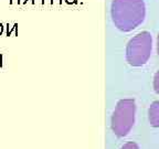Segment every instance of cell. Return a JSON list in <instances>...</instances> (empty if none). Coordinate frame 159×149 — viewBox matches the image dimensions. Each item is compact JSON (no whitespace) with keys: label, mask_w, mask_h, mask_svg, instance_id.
<instances>
[{"label":"cell","mask_w":159,"mask_h":149,"mask_svg":"<svg viewBox=\"0 0 159 149\" xmlns=\"http://www.w3.org/2000/svg\"><path fill=\"white\" fill-rule=\"evenodd\" d=\"M7 27H8V25H7ZM17 29H18V25H17V23H15V25H13V28L11 30H10L9 27H8L7 28V35H8V37H9V35H11V33H12L13 31L17 33ZM17 34H18V33H17Z\"/></svg>","instance_id":"cell-7"},{"label":"cell","mask_w":159,"mask_h":149,"mask_svg":"<svg viewBox=\"0 0 159 149\" xmlns=\"http://www.w3.org/2000/svg\"><path fill=\"white\" fill-rule=\"evenodd\" d=\"M148 119L152 127H159V101H155L148 109Z\"/></svg>","instance_id":"cell-4"},{"label":"cell","mask_w":159,"mask_h":149,"mask_svg":"<svg viewBox=\"0 0 159 149\" xmlns=\"http://www.w3.org/2000/svg\"><path fill=\"white\" fill-rule=\"evenodd\" d=\"M9 3H10V5H16V3H18V5H19L20 1H19V0H10Z\"/></svg>","instance_id":"cell-8"},{"label":"cell","mask_w":159,"mask_h":149,"mask_svg":"<svg viewBox=\"0 0 159 149\" xmlns=\"http://www.w3.org/2000/svg\"><path fill=\"white\" fill-rule=\"evenodd\" d=\"M111 12L115 27L129 32L144 22L146 7L144 0H113Z\"/></svg>","instance_id":"cell-1"},{"label":"cell","mask_w":159,"mask_h":149,"mask_svg":"<svg viewBox=\"0 0 159 149\" xmlns=\"http://www.w3.org/2000/svg\"><path fill=\"white\" fill-rule=\"evenodd\" d=\"M157 54H158V56H159V34H158V37H157Z\"/></svg>","instance_id":"cell-9"},{"label":"cell","mask_w":159,"mask_h":149,"mask_svg":"<svg viewBox=\"0 0 159 149\" xmlns=\"http://www.w3.org/2000/svg\"><path fill=\"white\" fill-rule=\"evenodd\" d=\"M136 104L134 99L126 98L117 103L112 116V129L118 137H124L130 132L135 123Z\"/></svg>","instance_id":"cell-3"},{"label":"cell","mask_w":159,"mask_h":149,"mask_svg":"<svg viewBox=\"0 0 159 149\" xmlns=\"http://www.w3.org/2000/svg\"><path fill=\"white\" fill-rule=\"evenodd\" d=\"M2 32H3V25L0 22V35L2 34Z\"/></svg>","instance_id":"cell-10"},{"label":"cell","mask_w":159,"mask_h":149,"mask_svg":"<svg viewBox=\"0 0 159 149\" xmlns=\"http://www.w3.org/2000/svg\"><path fill=\"white\" fill-rule=\"evenodd\" d=\"M154 89L157 94H159V71H157L154 76Z\"/></svg>","instance_id":"cell-5"},{"label":"cell","mask_w":159,"mask_h":149,"mask_svg":"<svg viewBox=\"0 0 159 149\" xmlns=\"http://www.w3.org/2000/svg\"><path fill=\"white\" fill-rule=\"evenodd\" d=\"M152 38L148 31H143L133 37L127 43L126 60L132 66H142L150 57Z\"/></svg>","instance_id":"cell-2"},{"label":"cell","mask_w":159,"mask_h":149,"mask_svg":"<svg viewBox=\"0 0 159 149\" xmlns=\"http://www.w3.org/2000/svg\"><path fill=\"white\" fill-rule=\"evenodd\" d=\"M120 149H139V148H138V146L135 144V142H127V144H125Z\"/></svg>","instance_id":"cell-6"}]
</instances>
